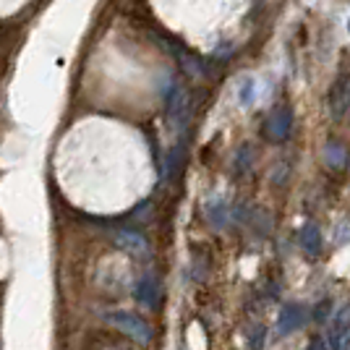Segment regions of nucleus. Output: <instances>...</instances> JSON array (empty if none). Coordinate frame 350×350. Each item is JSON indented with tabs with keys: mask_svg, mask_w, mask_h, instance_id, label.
Returning a JSON list of instances; mask_svg holds the SVG:
<instances>
[{
	"mask_svg": "<svg viewBox=\"0 0 350 350\" xmlns=\"http://www.w3.org/2000/svg\"><path fill=\"white\" fill-rule=\"evenodd\" d=\"M308 350H321V345H319V342H317V345H311V348H308Z\"/></svg>",
	"mask_w": 350,
	"mask_h": 350,
	"instance_id": "nucleus-1",
	"label": "nucleus"
}]
</instances>
